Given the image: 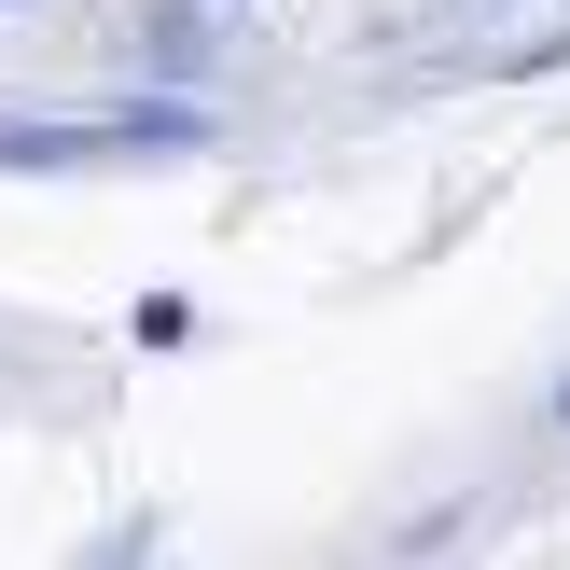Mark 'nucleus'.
Listing matches in <instances>:
<instances>
[{
  "label": "nucleus",
  "mask_w": 570,
  "mask_h": 570,
  "mask_svg": "<svg viewBox=\"0 0 570 570\" xmlns=\"http://www.w3.org/2000/svg\"><path fill=\"white\" fill-rule=\"evenodd\" d=\"M83 154H111L98 111H70V126H56V111H14V126H0V167H83Z\"/></svg>",
  "instance_id": "obj_2"
},
{
  "label": "nucleus",
  "mask_w": 570,
  "mask_h": 570,
  "mask_svg": "<svg viewBox=\"0 0 570 570\" xmlns=\"http://www.w3.org/2000/svg\"><path fill=\"white\" fill-rule=\"evenodd\" d=\"M0 14H28V0H0Z\"/></svg>",
  "instance_id": "obj_4"
},
{
  "label": "nucleus",
  "mask_w": 570,
  "mask_h": 570,
  "mask_svg": "<svg viewBox=\"0 0 570 570\" xmlns=\"http://www.w3.org/2000/svg\"><path fill=\"white\" fill-rule=\"evenodd\" d=\"M126 56H139L154 83H209V70H223V14H209V0H154V14L126 28Z\"/></svg>",
  "instance_id": "obj_1"
},
{
  "label": "nucleus",
  "mask_w": 570,
  "mask_h": 570,
  "mask_svg": "<svg viewBox=\"0 0 570 570\" xmlns=\"http://www.w3.org/2000/svg\"><path fill=\"white\" fill-rule=\"evenodd\" d=\"M557 432H570V376H557Z\"/></svg>",
  "instance_id": "obj_3"
}]
</instances>
